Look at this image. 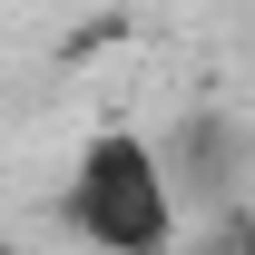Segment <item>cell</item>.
I'll return each mask as SVG.
<instances>
[{"mask_svg": "<svg viewBox=\"0 0 255 255\" xmlns=\"http://www.w3.org/2000/svg\"><path fill=\"white\" fill-rule=\"evenodd\" d=\"M59 216L98 255H167L187 226V187L147 128H89L59 177Z\"/></svg>", "mask_w": 255, "mask_h": 255, "instance_id": "1", "label": "cell"}]
</instances>
